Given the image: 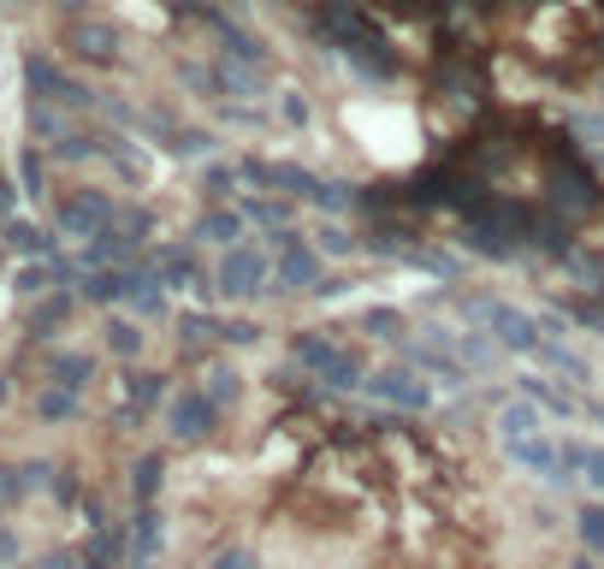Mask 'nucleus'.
I'll list each match as a JSON object with an SVG mask.
<instances>
[{
  "mask_svg": "<svg viewBox=\"0 0 604 569\" xmlns=\"http://www.w3.org/2000/svg\"><path fill=\"white\" fill-rule=\"evenodd\" d=\"M403 261H409V268H421V273H433V280H456V273H463V261H456L451 250H426V243H421V250H403Z\"/></svg>",
  "mask_w": 604,
  "mask_h": 569,
  "instance_id": "nucleus-8",
  "label": "nucleus"
},
{
  "mask_svg": "<svg viewBox=\"0 0 604 569\" xmlns=\"http://www.w3.org/2000/svg\"><path fill=\"white\" fill-rule=\"evenodd\" d=\"M290 356L303 362L308 374H320L332 391H356V386H367V374H362V362L350 356L338 339H327V332H297L290 339Z\"/></svg>",
  "mask_w": 604,
  "mask_h": 569,
  "instance_id": "nucleus-1",
  "label": "nucleus"
},
{
  "mask_svg": "<svg viewBox=\"0 0 604 569\" xmlns=\"http://www.w3.org/2000/svg\"><path fill=\"white\" fill-rule=\"evenodd\" d=\"M315 243H320L327 255H350V250H356V238H350L344 226H320V231H315Z\"/></svg>",
  "mask_w": 604,
  "mask_h": 569,
  "instance_id": "nucleus-17",
  "label": "nucleus"
},
{
  "mask_svg": "<svg viewBox=\"0 0 604 569\" xmlns=\"http://www.w3.org/2000/svg\"><path fill=\"white\" fill-rule=\"evenodd\" d=\"M492 428H498V440L504 445H522V440H539V403H527V398H515L504 403V410L492 416Z\"/></svg>",
  "mask_w": 604,
  "mask_h": 569,
  "instance_id": "nucleus-6",
  "label": "nucleus"
},
{
  "mask_svg": "<svg viewBox=\"0 0 604 569\" xmlns=\"http://www.w3.org/2000/svg\"><path fill=\"white\" fill-rule=\"evenodd\" d=\"M273 243H278V291H320V261L315 250L297 238V231H273Z\"/></svg>",
  "mask_w": 604,
  "mask_h": 569,
  "instance_id": "nucleus-3",
  "label": "nucleus"
},
{
  "mask_svg": "<svg viewBox=\"0 0 604 569\" xmlns=\"http://www.w3.org/2000/svg\"><path fill=\"white\" fill-rule=\"evenodd\" d=\"M522 398H527V403H545V410H551V416H574V398H569V391L545 386L539 374H527V379H522Z\"/></svg>",
  "mask_w": 604,
  "mask_h": 569,
  "instance_id": "nucleus-10",
  "label": "nucleus"
},
{
  "mask_svg": "<svg viewBox=\"0 0 604 569\" xmlns=\"http://www.w3.org/2000/svg\"><path fill=\"white\" fill-rule=\"evenodd\" d=\"M160 487V463H143V475H137V492H155Z\"/></svg>",
  "mask_w": 604,
  "mask_h": 569,
  "instance_id": "nucleus-23",
  "label": "nucleus"
},
{
  "mask_svg": "<svg viewBox=\"0 0 604 569\" xmlns=\"http://www.w3.org/2000/svg\"><path fill=\"white\" fill-rule=\"evenodd\" d=\"M267 255L261 250H249V243H231V255L219 261V291L226 297H255L261 285H267Z\"/></svg>",
  "mask_w": 604,
  "mask_h": 569,
  "instance_id": "nucleus-4",
  "label": "nucleus"
},
{
  "mask_svg": "<svg viewBox=\"0 0 604 569\" xmlns=\"http://www.w3.org/2000/svg\"><path fill=\"white\" fill-rule=\"evenodd\" d=\"M367 391H374L379 403H391V410H409V416H421L426 403H433V386L421 379V368H379V374H367Z\"/></svg>",
  "mask_w": 604,
  "mask_h": 569,
  "instance_id": "nucleus-2",
  "label": "nucleus"
},
{
  "mask_svg": "<svg viewBox=\"0 0 604 569\" xmlns=\"http://www.w3.org/2000/svg\"><path fill=\"white\" fill-rule=\"evenodd\" d=\"M167 280L172 285H190V280H196V268H190L184 255H167Z\"/></svg>",
  "mask_w": 604,
  "mask_h": 569,
  "instance_id": "nucleus-19",
  "label": "nucleus"
},
{
  "mask_svg": "<svg viewBox=\"0 0 604 569\" xmlns=\"http://www.w3.org/2000/svg\"><path fill=\"white\" fill-rule=\"evenodd\" d=\"M569 569H593V564H569Z\"/></svg>",
  "mask_w": 604,
  "mask_h": 569,
  "instance_id": "nucleus-24",
  "label": "nucleus"
},
{
  "mask_svg": "<svg viewBox=\"0 0 604 569\" xmlns=\"http://www.w3.org/2000/svg\"><path fill=\"white\" fill-rule=\"evenodd\" d=\"M278 113H285L290 125H308V101H303L297 90H285V95H278Z\"/></svg>",
  "mask_w": 604,
  "mask_h": 569,
  "instance_id": "nucleus-18",
  "label": "nucleus"
},
{
  "mask_svg": "<svg viewBox=\"0 0 604 569\" xmlns=\"http://www.w3.org/2000/svg\"><path fill=\"white\" fill-rule=\"evenodd\" d=\"M249 214H255L261 226H273V231H290V202H273V196H255L249 202Z\"/></svg>",
  "mask_w": 604,
  "mask_h": 569,
  "instance_id": "nucleus-14",
  "label": "nucleus"
},
{
  "mask_svg": "<svg viewBox=\"0 0 604 569\" xmlns=\"http://www.w3.org/2000/svg\"><path fill=\"white\" fill-rule=\"evenodd\" d=\"M456 362H463V368H475V374H486L498 362V344H486L480 332H463V339H456Z\"/></svg>",
  "mask_w": 604,
  "mask_h": 569,
  "instance_id": "nucleus-11",
  "label": "nucleus"
},
{
  "mask_svg": "<svg viewBox=\"0 0 604 569\" xmlns=\"http://www.w3.org/2000/svg\"><path fill=\"white\" fill-rule=\"evenodd\" d=\"M362 332H367V339H403V315H397V309H367L362 315Z\"/></svg>",
  "mask_w": 604,
  "mask_h": 569,
  "instance_id": "nucleus-13",
  "label": "nucleus"
},
{
  "mask_svg": "<svg viewBox=\"0 0 604 569\" xmlns=\"http://www.w3.org/2000/svg\"><path fill=\"white\" fill-rule=\"evenodd\" d=\"M214 137H202V130H190V137H179V155H208Z\"/></svg>",
  "mask_w": 604,
  "mask_h": 569,
  "instance_id": "nucleus-21",
  "label": "nucleus"
},
{
  "mask_svg": "<svg viewBox=\"0 0 604 569\" xmlns=\"http://www.w3.org/2000/svg\"><path fill=\"white\" fill-rule=\"evenodd\" d=\"M214 416H219V403L208 391H184V398L172 403V433H179V440H202V433L214 428Z\"/></svg>",
  "mask_w": 604,
  "mask_h": 569,
  "instance_id": "nucleus-5",
  "label": "nucleus"
},
{
  "mask_svg": "<svg viewBox=\"0 0 604 569\" xmlns=\"http://www.w3.org/2000/svg\"><path fill=\"white\" fill-rule=\"evenodd\" d=\"M581 546L586 551H604V504H586L581 510Z\"/></svg>",
  "mask_w": 604,
  "mask_h": 569,
  "instance_id": "nucleus-16",
  "label": "nucleus"
},
{
  "mask_svg": "<svg viewBox=\"0 0 604 569\" xmlns=\"http://www.w3.org/2000/svg\"><path fill=\"white\" fill-rule=\"evenodd\" d=\"M196 238H208V243H238V238H243V214H231V208H219V214H202Z\"/></svg>",
  "mask_w": 604,
  "mask_h": 569,
  "instance_id": "nucleus-9",
  "label": "nucleus"
},
{
  "mask_svg": "<svg viewBox=\"0 0 604 569\" xmlns=\"http://www.w3.org/2000/svg\"><path fill=\"white\" fill-rule=\"evenodd\" d=\"M586 480H593V487L604 492V445L593 451V457H586Z\"/></svg>",
  "mask_w": 604,
  "mask_h": 569,
  "instance_id": "nucleus-22",
  "label": "nucleus"
},
{
  "mask_svg": "<svg viewBox=\"0 0 604 569\" xmlns=\"http://www.w3.org/2000/svg\"><path fill=\"white\" fill-rule=\"evenodd\" d=\"M539 362H545V368H557V374H569L574 386H586V379H593V362L574 356V350H569V344H557V339H545V344H539Z\"/></svg>",
  "mask_w": 604,
  "mask_h": 569,
  "instance_id": "nucleus-7",
  "label": "nucleus"
},
{
  "mask_svg": "<svg viewBox=\"0 0 604 569\" xmlns=\"http://www.w3.org/2000/svg\"><path fill=\"white\" fill-rule=\"evenodd\" d=\"M214 569H261V564L249 558V551H219V558H214Z\"/></svg>",
  "mask_w": 604,
  "mask_h": 569,
  "instance_id": "nucleus-20",
  "label": "nucleus"
},
{
  "mask_svg": "<svg viewBox=\"0 0 604 569\" xmlns=\"http://www.w3.org/2000/svg\"><path fill=\"white\" fill-rule=\"evenodd\" d=\"M238 368H231V362H214V368H208V398L214 403H226V398H238Z\"/></svg>",
  "mask_w": 604,
  "mask_h": 569,
  "instance_id": "nucleus-15",
  "label": "nucleus"
},
{
  "mask_svg": "<svg viewBox=\"0 0 604 569\" xmlns=\"http://www.w3.org/2000/svg\"><path fill=\"white\" fill-rule=\"evenodd\" d=\"M308 202H315V208H327V214H350V208H356V190H350V184H338V179H332V184L320 179Z\"/></svg>",
  "mask_w": 604,
  "mask_h": 569,
  "instance_id": "nucleus-12",
  "label": "nucleus"
}]
</instances>
